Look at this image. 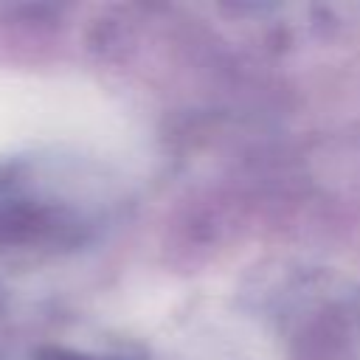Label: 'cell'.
<instances>
[{"label":"cell","instance_id":"6da1fadb","mask_svg":"<svg viewBox=\"0 0 360 360\" xmlns=\"http://www.w3.org/2000/svg\"><path fill=\"white\" fill-rule=\"evenodd\" d=\"M48 360H87V357H76V354H65V352H53Z\"/></svg>","mask_w":360,"mask_h":360}]
</instances>
